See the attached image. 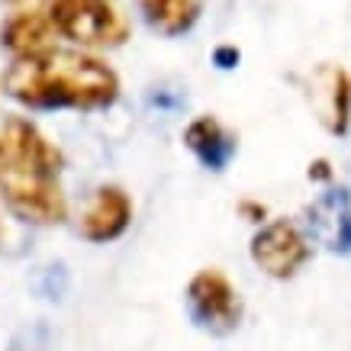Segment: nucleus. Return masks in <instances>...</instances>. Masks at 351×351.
I'll return each mask as SVG.
<instances>
[{"label": "nucleus", "instance_id": "12", "mask_svg": "<svg viewBox=\"0 0 351 351\" xmlns=\"http://www.w3.org/2000/svg\"><path fill=\"white\" fill-rule=\"evenodd\" d=\"M316 229H319V239L322 242H329V248H341V252H348L351 248V210H348V200L345 197H329V200H322L316 210Z\"/></svg>", "mask_w": 351, "mask_h": 351}, {"label": "nucleus", "instance_id": "8", "mask_svg": "<svg viewBox=\"0 0 351 351\" xmlns=\"http://www.w3.org/2000/svg\"><path fill=\"white\" fill-rule=\"evenodd\" d=\"M129 216H132V203L119 187H100L90 197L87 210L81 213V235L90 242H110L117 235L126 232Z\"/></svg>", "mask_w": 351, "mask_h": 351}, {"label": "nucleus", "instance_id": "14", "mask_svg": "<svg viewBox=\"0 0 351 351\" xmlns=\"http://www.w3.org/2000/svg\"><path fill=\"white\" fill-rule=\"evenodd\" d=\"M239 210H242V213H248L255 223H258V219H265V206H261V203H242Z\"/></svg>", "mask_w": 351, "mask_h": 351}, {"label": "nucleus", "instance_id": "10", "mask_svg": "<svg viewBox=\"0 0 351 351\" xmlns=\"http://www.w3.org/2000/svg\"><path fill=\"white\" fill-rule=\"evenodd\" d=\"M184 142H187V149L197 152V158L206 165V168L219 171L229 161V155L235 152L232 138L223 132V126L216 123L213 117H200L193 119L191 126H187V132H184Z\"/></svg>", "mask_w": 351, "mask_h": 351}, {"label": "nucleus", "instance_id": "4", "mask_svg": "<svg viewBox=\"0 0 351 351\" xmlns=\"http://www.w3.org/2000/svg\"><path fill=\"white\" fill-rule=\"evenodd\" d=\"M58 168H62V152L29 119H3V126H0V171L58 174Z\"/></svg>", "mask_w": 351, "mask_h": 351}, {"label": "nucleus", "instance_id": "5", "mask_svg": "<svg viewBox=\"0 0 351 351\" xmlns=\"http://www.w3.org/2000/svg\"><path fill=\"white\" fill-rule=\"evenodd\" d=\"M309 245L293 223L274 219L252 239V261L271 277H293L306 265Z\"/></svg>", "mask_w": 351, "mask_h": 351}, {"label": "nucleus", "instance_id": "6", "mask_svg": "<svg viewBox=\"0 0 351 351\" xmlns=\"http://www.w3.org/2000/svg\"><path fill=\"white\" fill-rule=\"evenodd\" d=\"M193 319L213 332H229L239 322V293L219 271H200L187 287Z\"/></svg>", "mask_w": 351, "mask_h": 351}, {"label": "nucleus", "instance_id": "13", "mask_svg": "<svg viewBox=\"0 0 351 351\" xmlns=\"http://www.w3.org/2000/svg\"><path fill=\"white\" fill-rule=\"evenodd\" d=\"M235 62H239V52H235V49H229V45H226V49H216V64H219V68H232Z\"/></svg>", "mask_w": 351, "mask_h": 351}, {"label": "nucleus", "instance_id": "2", "mask_svg": "<svg viewBox=\"0 0 351 351\" xmlns=\"http://www.w3.org/2000/svg\"><path fill=\"white\" fill-rule=\"evenodd\" d=\"M49 16L62 36L81 45H119L129 32L107 0H52Z\"/></svg>", "mask_w": 351, "mask_h": 351}, {"label": "nucleus", "instance_id": "3", "mask_svg": "<svg viewBox=\"0 0 351 351\" xmlns=\"http://www.w3.org/2000/svg\"><path fill=\"white\" fill-rule=\"evenodd\" d=\"M0 193L13 213L36 226L62 223L68 213L64 193L55 174H29V171H0Z\"/></svg>", "mask_w": 351, "mask_h": 351}, {"label": "nucleus", "instance_id": "1", "mask_svg": "<svg viewBox=\"0 0 351 351\" xmlns=\"http://www.w3.org/2000/svg\"><path fill=\"white\" fill-rule=\"evenodd\" d=\"M3 90L26 107L97 110L117 100L119 81L94 55L52 49L36 58H16L3 75Z\"/></svg>", "mask_w": 351, "mask_h": 351}, {"label": "nucleus", "instance_id": "11", "mask_svg": "<svg viewBox=\"0 0 351 351\" xmlns=\"http://www.w3.org/2000/svg\"><path fill=\"white\" fill-rule=\"evenodd\" d=\"M142 13L149 26H155L165 36L191 29L200 13V0H142Z\"/></svg>", "mask_w": 351, "mask_h": 351}, {"label": "nucleus", "instance_id": "9", "mask_svg": "<svg viewBox=\"0 0 351 351\" xmlns=\"http://www.w3.org/2000/svg\"><path fill=\"white\" fill-rule=\"evenodd\" d=\"M55 23L43 10H20L0 29V45L13 55V58H36V55L52 52L55 45Z\"/></svg>", "mask_w": 351, "mask_h": 351}, {"label": "nucleus", "instance_id": "7", "mask_svg": "<svg viewBox=\"0 0 351 351\" xmlns=\"http://www.w3.org/2000/svg\"><path fill=\"white\" fill-rule=\"evenodd\" d=\"M309 104L316 110L319 123L329 132L341 136L348 129V113H351V81L341 68L322 64L319 71L309 81Z\"/></svg>", "mask_w": 351, "mask_h": 351}]
</instances>
